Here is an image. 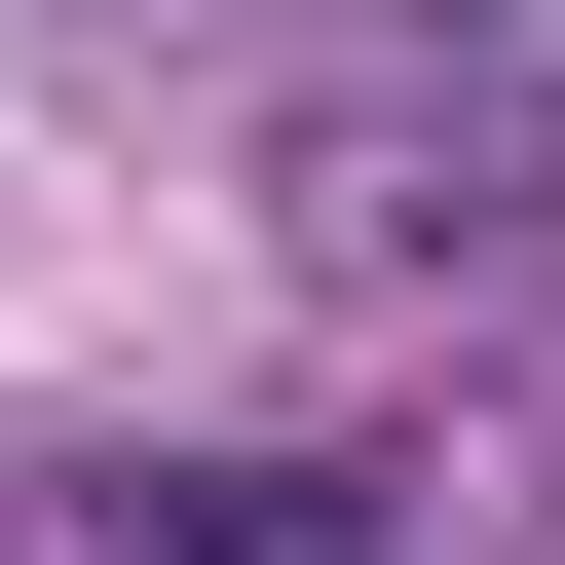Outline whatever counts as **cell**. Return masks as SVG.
I'll return each mask as SVG.
<instances>
[]
</instances>
